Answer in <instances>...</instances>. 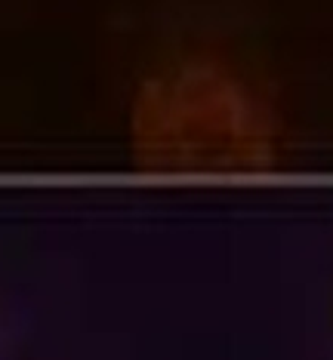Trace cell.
I'll return each instance as SVG.
<instances>
[{
  "label": "cell",
  "instance_id": "obj_1",
  "mask_svg": "<svg viewBox=\"0 0 333 360\" xmlns=\"http://www.w3.org/2000/svg\"><path fill=\"white\" fill-rule=\"evenodd\" d=\"M145 160L185 173H253L278 154V117L253 80L216 56L161 65L133 99Z\"/></svg>",
  "mask_w": 333,
  "mask_h": 360
}]
</instances>
